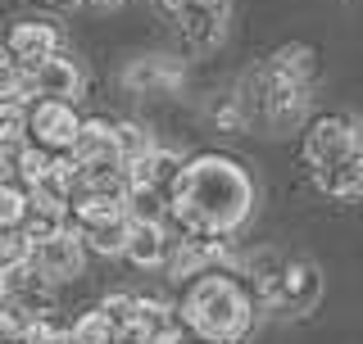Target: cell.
<instances>
[{
	"mask_svg": "<svg viewBox=\"0 0 363 344\" xmlns=\"http://www.w3.org/2000/svg\"><path fill=\"white\" fill-rule=\"evenodd\" d=\"M318 299H323V272H318V263L286 258L281 263V277H277V285H272V294L264 304L281 317H304L318 308Z\"/></svg>",
	"mask_w": 363,
	"mask_h": 344,
	"instance_id": "4",
	"label": "cell"
},
{
	"mask_svg": "<svg viewBox=\"0 0 363 344\" xmlns=\"http://www.w3.org/2000/svg\"><path fill=\"white\" fill-rule=\"evenodd\" d=\"M82 5H91V9H100V14H105V9H118L123 0H82Z\"/></svg>",
	"mask_w": 363,
	"mask_h": 344,
	"instance_id": "28",
	"label": "cell"
},
{
	"mask_svg": "<svg viewBox=\"0 0 363 344\" xmlns=\"http://www.w3.org/2000/svg\"><path fill=\"white\" fill-rule=\"evenodd\" d=\"M354 150H363V122L350 118V113H323V118H313L304 127L300 154L309 168H323V164H332L340 154H354Z\"/></svg>",
	"mask_w": 363,
	"mask_h": 344,
	"instance_id": "3",
	"label": "cell"
},
{
	"mask_svg": "<svg viewBox=\"0 0 363 344\" xmlns=\"http://www.w3.org/2000/svg\"><path fill=\"white\" fill-rule=\"evenodd\" d=\"M18 326H23V317L9 304H0V344H18Z\"/></svg>",
	"mask_w": 363,
	"mask_h": 344,
	"instance_id": "27",
	"label": "cell"
},
{
	"mask_svg": "<svg viewBox=\"0 0 363 344\" xmlns=\"http://www.w3.org/2000/svg\"><path fill=\"white\" fill-rule=\"evenodd\" d=\"M128 213L123 217H109V222H96V227H73L77 231V240L91 249V254H123V240H128Z\"/></svg>",
	"mask_w": 363,
	"mask_h": 344,
	"instance_id": "15",
	"label": "cell"
},
{
	"mask_svg": "<svg viewBox=\"0 0 363 344\" xmlns=\"http://www.w3.org/2000/svg\"><path fill=\"white\" fill-rule=\"evenodd\" d=\"M50 277L37 268L32 258H18V263H5V304L14 313H45L50 308Z\"/></svg>",
	"mask_w": 363,
	"mask_h": 344,
	"instance_id": "9",
	"label": "cell"
},
{
	"mask_svg": "<svg viewBox=\"0 0 363 344\" xmlns=\"http://www.w3.org/2000/svg\"><path fill=\"white\" fill-rule=\"evenodd\" d=\"M0 304H5V268H0Z\"/></svg>",
	"mask_w": 363,
	"mask_h": 344,
	"instance_id": "29",
	"label": "cell"
},
{
	"mask_svg": "<svg viewBox=\"0 0 363 344\" xmlns=\"http://www.w3.org/2000/svg\"><path fill=\"white\" fill-rule=\"evenodd\" d=\"M159 5L168 9V18L196 50H213L227 37V14H232L227 0H159Z\"/></svg>",
	"mask_w": 363,
	"mask_h": 344,
	"instance_id": "5",
	"label": "cell"
},
{
	"mask_svg": "<svg viewBox=\"0 0 363 344\" xmlns=\"http://www.w3.org/2000/svg\"><path fill=\"white\" fill-rule=\"evenodd\" d=\"M255 209V181L232 154H200L182 164L173 190H168V236L218 231L232 236L245 227Z\"/></svg>",
	"mask_w": 363,
	"mask_h": 344,
	"instance_id": "1",
	"label": "cell"
},
{
	"mask_svg": "<svg viewBox=\"0 0 363 344\" xmlns=\"http://www.w3.org/2000/svg\"><path fill=\"white\" fill-rule=\"evenodd\" d=\"M18 344H73V340H68V326H60L50 313H32L18 326Z\"/></svg>",
	"mask_w": 363,
	"mask_h": 344,
	"instance_id": "21",
	"label": "cell"
},
{
	"mask_svg": "<svg viewBox=\"0 0 363 344\" xmlns=\"http://www.w3.org/2000/svg\"><path fill=\"white\" fill-rule=\"evenodd\" d=\"M5 50H9V59H14L18 68H28V64L45 59V55H60L64 50V32L55 28V23L28 18V23H14V28H9Z\"/></svg>",
	"mask_w": 363,
	"mask_h": 344,
	"instance_id": "10",
	"label": "cell"
},
{
	"mask_svg": "<svg viewBox=\"0 0 363 344\" xmlns=\"http://www.w3.org/2000/svg\"><path fill=\"white\" fill-rule=\"evenodd\" d=\"M28 258L37 263V268L50 277L55 285L60 281H73V277H82V268H86V245L77 240L73 227H55L50 236H41V240H32V249H28Z\"/></svg>",
	"mask_w": 363,
	"mask_h": 344,
	"instance_id": "7",
	"label": "cell"
},
{
	"mask_svg": "<svg viewBox=\"0 0 363 344\" xmlns=\"http://www.w3.org/2000/svg\"><path fill=\"white\" fill-rule=\"evenodd\" d=\"M309 172H313V186L323 195H332V200H359L363 195V150L340 154L332 164L309 168Z\"/></svg>",
	"mask_w": 363,
	"mask_h": 344,
	"instance_id": "13",
	"label": "cell"
},
{
	"mask_svg": "<svg viewBox=\"0 0 363 344\" xmlns=\"http://www.w3.org/2000/svg\"><path fill=\"white\" fill-rule=\"evenodd\" d=\"M68 340L73 344H118V331H113L109 317L96 308V313H82L73 326H68Z\"/></svg>",
	"mask_w": 363,
	"mask_h": 344,
	"instance_id": "22",
	"label": "cell"
},
{
	"mask_svg": "<svg viewBox=\"0 0 363 344\" xmlns=\"http://www.w3.org/2000/svg\"><path fill=\"white\" fill-rule=\"evenodd\" d=\"M100 313L109 317V326L118 336H132V331H141V294H109L100 304Z\"/></svg>",
	"mask_w": 363,
	"mask_h": 344,
	"instance_id": "19",
	"label": "cell"
},
{
	"mask_svg": "<svg viewBox=\"0 0 363 344\" xmlns=\"http://www.w3.org/2000/svg\"><path fill=\"white\" fill-rule=\"evenodd\" d=\"M77 105L73 100H28V113H23V136H28L32 145H41V150H68V141H73L77 132Z\"/></svg>",
	"mask_w": 363,
	"mask_h": 344,
	"instance_id": "6",
	"label": "cell"
},
{
	"mask_svg": "<svg viewBox=\"0 0 363 344\" xmlns=\"http://www.w3.org/2000/svg\"><path fill=\"white\" fill-rule=\"evenodd\" d=\"M28 217V186L18 181H0V222H18Z\"/></svg>",
	"mask_w": 363,
	"mask_h": 344,
	"instance_id": "24",
	"label": "cell"
},
{
	"mask_svg": "<svg viewBox=\"0 0 363 344\" xmlns=\"http://www.w3.org/2000/svg\"><path fill=\"white\" fill-rule=\"evenodd\" d=\"M55 159H60V150H41V145L23 141V150L14 159V181H18V186H37L45 172L55 168Z\"/></svg>",
	"mask_w": 363,
	"mask_h": 344,
	"instance_id": "18",
	"label": "cell"
},
{
	"mask_svg": "<svg viewBox=\"0 0 363 344\" xmlns=\"http://www.w3.org/2000/svg\"><path fill=\"white\" fill-rule=\"evenodd\" d=\"M177 317L191 336L236 344L250 331V322H255V294H250L227 268H209V272H200V277H191Z\"/></svg>",
	"mask_w": 363,
	"mask_h": 344,
	"instance_id": "2",
	"label": "cell"
},
{
	"mask_svg": "<svg viewBox=\"0 0 363 344\" xmlns=\"http://www.w3.org/2000/svg\"><path fill=\"white\" fill-rule=\"evenodd\" d=\"M113 136H118V154L123 159H136V154H145L155 145L150 127H141V122H113Z\"/></svg>",
	"mask_w": 363,
	"mask_h": 344,
	"instance_id": "23",
	"label": "cell"
},
{
	"mask_svg": "<svg viewBox=\"0 0 363 344\" xmlns=\"http://www.w3.org/2000/svg\"><path fill=\"white\" fill-rule=\"evenodd\" d=\"M177 172H182V154L173 150H164V145H150L145 154H136V159H123V177H128V186H145V190H173V181H177Z\"/></svg>",
	"mask_w": 363,
	"mask_h": 344,
	"instance_id": "11",
	"label": "cell"
},
{
	"mask_svg": "<svg viewBox=\"0 0 363 344\" xmlns=\"http://www.w3.org/2000/svg\"><path fill=\"white\" fill-rule=\"evenodd\" d=\"M0 96L32 100V96H28V82H23V68H18L14 59H0Z\"/></svg>",
	"mask_w": 363,
	"mask_h": 344,
	"instance_id": "26",
	"label": "cell"
},
{
	"mask_svg": "<svg viewBox=\"0 0 363 344\" xmlns=\"http://www.w3.org/2000/svg\"><path fill=\"white\" fill-rule=\"evenodd\" d=\"M123 213H128V222H168V195L145 190V186H128Z\"/></svg>",
	"mask_w": 363,
	"mask_h": 344,
	"instance_id": "16",
	"label": "cell"
},
{
	"mask_svg": "<svg viewBox=\"0 0 363 344\" xmlns=\"http://www.w3.org/2000/svg\"><path fill=\"white\" fill-rule=\"evenodd\" d=\"M168 254V227L164 222H132L128 240H123V258H132L136 268H164Z\"/></svg>",
	"mask_w": 363,
	"mask_h": 344,
	"instance_id": "14",
	"label": "cell"
},
{
	"mask_svg": "<svg viewBox=\"0 0 363 344\" xmlns=\"http://www.w3.org/2000/svg\"><path fill=\"white\" fill-rule=\"evenodd\" d=\"M68 159H73V164H123L113 122L82 118V122H77V132H73V141H68Z\"/></svg>",
	"mask_w": 363,
	"mask_h": 344,
	"instance_id": "12",
	"label": "cell"
},
{
	"mask_svg": "<svg viewBox=\"0 0 363 344\" xmlns=\"http://www.w3.org/2000/svg\"><path fill=\"white\" fill-rule=\"evenodd\" d=\"M182 82V73L168 59H141V64H132L128 68V86H145V91H173Z\"/></svg>",
	"mask_w": 363,
	"mask_h": 344,
	"instance_id": "17",
	"label": "cell"
},
{
	"mask_svg": "<svg viewBox=\"0 0 363 344\" xmlns=\"http://www.w3.org/2000/svg\"><path fill=\"white\" fill-rule=\"evenodd\" d=\"M359 5H363V0H359Z\"/></svg>",
	"mask_w": 363,
	"mask_h": 344,
	"instance_id": "30",
	"label": "cell"
},
{
	"mask_svg": "<svg viewBox=\"0 0 363 344\" xmlns=\"http://www.w3.org/2000/svg\"><path fill=\"white\" fill-rule=\"evenodd\" d=\"M23 82H28V96H45V100H82V68L73 59H64V55H45V59L28 64L23 68Z\"/></svg>",
	"mask_w": 363,
	"mask_h": 344,
	"instance_id": "8",
	"label": "cell"
},
{
	"mask_svg": "<svg viewBox=\"0 0 363 344\" xmlns=\"http://www.w3.org/2000/svg\"><path fill=\"white\" fill-rule=\"evenodd\" d=\"M281 263H286V258H281L277 249H259V254L245 263V268H250V285H255V299L259 304L272 294V285H277V277H281Z\"/></svg>",
	"mask_w": 363,
	"mask_h": 344,
	"instance_id": "20",
	"label": "cell"
},
{
	"mask_svg": "<svg viewBox=\"0 0 363 344\" xmlns=\"http://www.w3.org/2000/svg\"><path fill=\"white\" fill-rule=\"evenodd\" d=\"M28 231H23L18 222H0V268L5 263H18V258H28Z\"/></svg>",
	"mask_w": 363,
	"mask_h": 344,
	"instance_id": "25",
	"label": "cell"
}]
</instances>
